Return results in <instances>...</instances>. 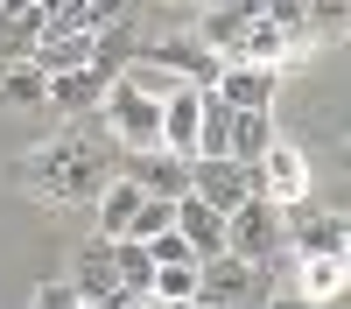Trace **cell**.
<instances>
[{"label": "cell", "instance_id": "cell-1", "mask_svg": "<svg viewBox=\"0 0 351 309\" xmlns=\"http://www.w3.org/2000/svg\"><path fill=\"white\" fill-rule=\"evenodd\" d=\"M8 176L28 183V197H36L43 211H71V204L92 211V197L120 176V148H112V140H84V134H56L43 148H28Z\"/></svg>", "mask_w": 351, "mask_h": 309}, {"label": "cell", "instance_id": "cell-2", "mask_svg": "<svg viewBox=\"0 0 351 309\" xmlns=\"http://www.w3.org/2000/svg\"><path fill=\"white\" fill-rule=\"evenodd\" d=\"M225 253H246V260L260 267H274L288 281V267H295V253H288V232H281V204L274 197H246V204H232L225 211Z\"/></svg>", "mask_w": 351, "mask_h": 309}, {"label": "cell", "instance_id": "cell-3", "mask_svg": "<svg viewBox=\"0 0 351 309\" xmlns=\"http://www.w3.org/2000/svg\"><path fill=\"white\" fill-rule=\"evenodd\" d=\"M274 267H260L246 260V253H204L197 260V302H211V309H260L274 295Z\"/></svg>", "mask_w": 351, "mask_h": 309}, {"label": "cell", "instance_id": "cell-4", "mask_svg": "<svg viewBox=\"0 0 351 309\" xmlns=\"http://www.w3.org/2000/svg\"><path fill=\"white\" fill-rule=\"evenodd\" d=\"M99 120H106V140H112V148H155V140H162V99L134 92L127 77H106Z\"/></svg>", "mask_w": 351, "mask_h": 309}, {"label": "cell", "instance_id": "cell-5", "mask_svg": "<svg viewBox=\"0 0 351 309\" xmlns=\"http://www.w3.org/2000/svg\"><path fill=\"white\" fill-rule=\"evenodd\" d=\"M120 176L141 183L148 197H183L190 190V155H176V148H120Z\"/></svg>", "mask_w": 351, "mask_h": 309}, {"label": "cell", "instance_id": "cell-6", "mask_svg": "<svg viewBox=\"0 0 351 309\" xmlns=\"http://www.w3.org/2000/svg\"><path fill=\"white\" fill-rule=\"evenodd\" d=\"M253 183H260V197H274V204H295V197H309V155L274 134L267 148H260V162H253Z\"/></svg>", "mask_w": 351, "mask_h": 309}, {"label": "cell", "instance_id": "cell-7", "mask_svg": "<svg viewBox=\"0 0 351 309\" xmlns=\"http://www.w3.org/2000/svg\"><path fill=\"white\" fill-rule=\"evenodd\" d=\"M281 232H288V253H344V211L295 197V204H281Z\"/></svg>", "mask_w": 351, "mask_h": 309}, {"label": "cell", "instance_id": "cell-8", "mask_svg": "<svg viewBox=\"0 0 351 309\" xmlns=\"http://www.w3.org/2000/svg\"><path fill=\"white\" fill-rule=\"evenodd\" d=\"M190 190L211 197L218 211H232V204H246L260 183H253V162H232V155H190Z\"/></svg>", "mask_w": 351, "mask_h": 309}, {"label": "cell", "instance_id": "cell-9", "mask_svg": "<svg viewBox=\"0 0 351 309\" xmlns=\"http://www.w3.org/2000/svg\"><path fill=\"white\" fill-rule=\"evenodd\" d=\"M288 288L309 295V302L344 309V295H351V267H344V253H295V267H288Z\"/></svg>", "mask_w": 351, "mask_h": 309}, {"label": "cell", "instance_id": "cell-10", "mask_svg": "<svg viewBox=\"0 0 351 309\" xmlns=\"http://www.w3.org/2000/svg\"><path fill=\"white\" fill-rule=\"evenodd\" d=\"M176 232H183V246L197 253H225V211L211 204V197H197V190H183L176 197Z\"/></svg>", "mask_w": 351, "mask_h": 309}, {"label": "cell", "instance_id": "cell-11", "mask_svg": "<svg viewBox=\"0 0 351 309\" xmlns=\"http://www.w3.org/2000/svg\"><path fill=\"white\" fill-rule=\"evenodd\" d=\"M211 92L225 99V106H274V92H281V71L274 64H239V56H232V64L218 71V84H211Z\"/></svg>", "mask_w": 351, "mask_h": 309}, {"label": "cell", "instance_id": "cell-12", "mask_svg": "<svg viewBox=\"0 0 351 309\" xmlns=\"http://www.w3.org/2000/svg\"><path fill=\"white\" fill-rule=\"evenodd\" d=\"M71 288H77V302L84 309H99V302H112V295H120V274H112V246L106 239H92V246H84L77 253V260H71Z\"/></svg>", "mask_w": 351, "mask_h": 309}, {"label": "cell", "instance_id": "cell-13", "mask_svg": "<svg viewBox=\"0 0 351 309\" xmlns=\"http://www.w3.org/2000/svg\"><path fill=\"white\" fill-rule=\"evenodd\" d=\"M127 0H43V36L64 28V36H99L106 21H120Z\"/></svg>", "mask_w": 351, "mask_h": 309}, {"label": "cell", "instance_id": "cell-14", "mask_svg": "<svg viewBox=\"0 0 351 309\" xmlns=\"http://www.w3.org/2000/svg\"><path fill=\"white\" fill-rule=\"evenodd\" d=\"M0 106H8V112H43L49 106V71L36 64V56L0 64Z\"/></svg>", "mask_w": 351, "mask_h": 309}, {"label": "cell", "instance_id": "cell-15", "mask_svg": "<svg viewBox=\"0 0 351 309\" xmlns=\"http://www.w3.org/2000/svg\"><path fill=\"white\" fill-rule=\"evenodd\" d=\"M141 183H127V176H112L99 197H92V225H99V239H127L134 232V211H141Z\"/></svg>", "mask_w": 351, "mask_h": 309}, {"label": "cell", "instance_id": "cell-16", "mask_svg": "<svg viewBox=\"0 0 351 309\" xmlns=\"http://www.w3.org/2000/svg\"><path fill=\"white\" fill-rule=\"evenodd\" d=\"M106 99V77L92 64H77V71H49V106L64 112V120H77V112H99Z\"/></svg>", "mask_w": 351, "mask_h": 309}, {"label": "cell", "instance_id": "cell-17", "mask_svg": "<svg viewBox=\"0 0 351 309\" xmlns=\"http://www.w3.org/2000/svg\"><path fill=\"white\" fill-rule=\"evenodd\" d=\"M197 106H204V84H176L162 99V148H176V155L197 148Z\"/></svg>", "mask_w": 351, "mask_h": 309}, {"label": "cell", "instance_id": "cell-18", "mask_svg": "<svg viewBox=\"0 0 351 309\" xmlns=\"http://www.w3.org/2000/svg\"><path fill=\"white\" fill-rule=\"evenodd\" d=\"M274 140V106H232V134H225V155L232 162H260V148Z\"/></svg>", "mask_w": 351, "mask_h": 309}, {"label": "cell", "instance_id": "cell-19", "mask_svg": "<svg viewBox=\"0 0 351 309\" xmlns=\"http://www.w3.org/2000/svg\"><path fill=\"white\" fill-rule=\"evenodd\" d=\"M106 246H112V274H120V288L148 295V281H155V253H148V239H106Z\"/></svg>", "mask_w": 351, "mask_h": 309}, {"label": "cell", "instance_id": "cell-20", "mask_svg": "<svg viewBox=\"0 0 351 309\" xmlns=\"http://www.w3.org/2000/svg\"><path fill=\"white\" fill-rule=\"evenodd\" d=\"M148 295H155V302H169V309L197 302V260H155V281H148Z\"/></svg>", "mask_w": 351, "mask_h": 309}, {"label": "cell", "instance_id": "cell-21", "mask_svg": "<svg viewBox=\"0 0 351 309\" xmlns=\"http://www.w3.org/2000/svg\"><path fill=\"white\" fill-rule=\"evenodd\" d=\"M36 42H43V8L0 14V64H14V56H36Z\"/></svg>", "mask_w": 351, "mask_h": 309}, {"label": "cell", "instance_id": "cell-22", "mask_svg": "<svg viewBox=\"0 0 351 309\" xmlns=\"http://www.w3.org/2000/svg\"><path fill=\"white\" fill-rule=\"evenodd\" d=\"M169 225H176V197H141L127 239H155V232H169Z\"/></svg>", "mask_w": 351, "mask_h": 309}, {"label": "cell", "instance_id": "cell-23", "mask_svg": "<svg viewBox=\"0 0 351 309\" xmlns=\"http://www.w3.org/2000/svg\"><path fill=\"white\" fill-rule=\"evenodd\" d=\"M309 36H344V0H295Z\"/></svg>", "mask_w": 351, "mask_h": 309}, {"label": "cell", "instance_id": "cell-24", "mask_svg": "<svg viewBox=\"0 0 351 309\" xmlns=\"http://www.w3.org/2000/svg\"><path fill=\"white\" fill-rule=\"evenodd\" d=\"M36 309H84V302H77L71 281H43V288H36Z\"/></svg>", "mask_w": 351, "mask_h": 309}, {"label": "cell", "instance_id": "cell-25", "mask_svg": "<svg viewBox=\"0 0 351 309\" xmlns=\"http://www.w3.org/2000/svg\"><path fill=\"white\" fill-rule=\"evenodd\" d=\"M148 253H155V260H197V253L183 246V232H176V225H169V232H155V239H148Z\"/></svg>", "mask_w": 351, "mask_h": 309}, {"label": "cell", "instance_id": "cell-26", "mask_svg": "<svg viewBox=\"0 0 351 309\" xmlns=\"http://www.w3.org/2000/svg\"><path fill=\"white\" fill-rule=\"evenodd\" d=\"M260 309H330V302H309V295H295L288 281H274V295L260 302Z\"/></svg>", "mask_w": 351, "mask_h": 309}, {"label": "cell", "instance_id": "cell-27", "mask_svg": "<svg viewBox=\"0 0 351 309\" xmlns=\"http://www.w3.org/2000/svg\"><path fill=\"white\" fill-rule=\"evenodd\" d=\"M21 8H43V0H0V14H21Z\"/></svg>", "mask_w": 351, "mask_h": 309}, {"label": "cell", "instance_id": "cell-28", "mask_svg": "<svg viewBox=\"0 0 351 309\" xmlns=\"http://www.w3.org/2000/svg\"><path fill=\"white\" fill-rule=\"evenodd\" d=\"M162 8H211V0H162Z\"/></svg>", "mask_w": 351, "mask_h": 309}, {"label": "cell", "instance_id": "cell-29", "mask_svg": "<svg viewBox=\"0 0 351 309\" xmlns=\"http://www.w3.org/2000/svg\"><path fill=\"white\" fill-rule=\"evenodd\" d=\"M344 36H351V0H344Z\"/></svg>", "mask_w": 351, "mask_h": 309}, {"label": "cell", "instance_id": "cell-30", "mask_svg": "<svg viewBox=\"0 0 351 309\" xmlns=\"http://www.w3.org/2000/svg\"><path fill=\"white\" fill-rule=\"evenodd\" d=\"M337 162H344V169H351V140H344V155H337Z\"/></svg>", "mask_w": 351, "mask_h": 309}, {"label": "cell", "instance_id": "cell-31", "mask_svg": "<svg viewBox=\"0 0 351 309\" xmlns=\"http://www.w3.org/2000/svg\"><path fill=\"white\" fill-rule=\"evenodd\" d=\"M183 309H204V302H183Z\"/></svg>", "mask_w": 351, "mask_h": 309}, {"label": "cell", "instance_id": "cell-32", "mask_svg": "<svg viewBox=\"0 0 351 309\" xmlns=\"http://www.w3.org/2000/svg\"><path fill=\"white\" fill-rule=\"evenodd\" d=\"M204 309H211V302H204Z\"/></svg>", "mask_w": 351, "mask_h": 309}]
</instances>
